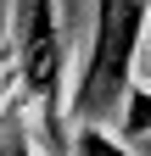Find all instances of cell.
<instances>
[{"label":"cell","mask_w":151,"mask_h":156,"mask_svg":"<svg viewBox=\"0 0 151 156\" xmlns=\"http://www.w3.org/2000/svg\"><path fill=\"white\" fill-rule=\"evenodd\" d=\"M6 84H11V56L0 50V106H6Z\"/></svg>","instance_id":"cell-5"},{"label":"cell","mask_w":151,"mask_h":156,"mask_svg":"<svg viewBox=\"0 0 151 156\" xmlns=\"http://www.w3.org/2000/svg\"><path fill=\"white\" fill-rule=\"evenodd\" d=\"M0 156H28V140H17V145H0Z\"/></svg>","instance_id":"cell-6"},{"label":"cell","mask_w":151,"mask_h":156,"mask_svg":"<svg viewBox=\"0 0 151 156\" xmlns=\"http://www.w3.org/2000/svg\"><path fill=\"white\" fill-rule=\"evenodd\" d=\"M73 156H134L112 128H73Z\"/></svg>","instance_id":"cell-4"},{"label":"cell","mask_w":151,"mask_h":156,"mask_svg":"<svg viewBox=\"0 0 151 156\" xmlns=\"http://www.w3.org/2000/svg\"><path fill=\"white\" fill-rule=\"evenodd\" d=\"M145 28H151L145 0H95V39H90L84 62L73 73V95H67V123L73 128L123 123Z\"/></svg>","instance_id":"cell-1"},{"label":"cell","mask_w":151,"mask_h":156,"mask_svg":"<svg viewBox=\"0 0 151 156\" xmlns=\"http://www.w3.org/2000/svg\"><path fill=\"white\" fill-rule=\"evenodd\" d=\"M11 56L23 73L28 101L39 106L45 156H73V123H67V28H62V0H17V34Z\"/></svg>","instance_id":"cell-2"},{"label":"cell","mask_w":151,"mask_h":156,"mask_svg":"<svg viewBox=\"0 0 151 156\" xmlns=\"http://www.w3.org/2000/svg\"><path fill=\"white\" fill-rule=\"evenodd\" d=\"M28 156H34V151H28ZM39 156H45V151H39Z\"/></svg>","instance_id":"cell-7"},{"label":"cell","mask_w":151,"mask_h":156,"mask_svg":"<svg viewBox=\"0 0 151 156\" xmlns=\"http://www.w3.org/2000/svg\"><path fill=\"white\" fill-rule=\"evenodd\" d=\"M118 134L123 140H145L151 134V84H140V78H134V89H129V106H123Z\"/></svg>","instance_id":"cell-3"},{"label":"cell","mask_w":151,"mask_h":156,"mask_svg":"<svg viewBox=\"0 0 151 156\" xmlns=\"http://www.w3.org/2000/svg\"><path fill=\"white\" fill-rule=\"evenodd\" d=\"M145 6H151V0H145Z\"/></svg>","instance_id":"cell-8"}]
</instances>
